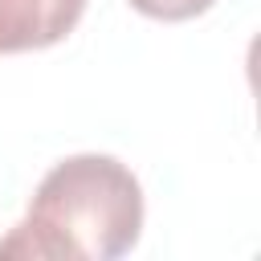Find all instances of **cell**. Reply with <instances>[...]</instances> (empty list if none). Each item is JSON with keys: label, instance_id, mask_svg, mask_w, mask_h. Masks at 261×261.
I'll return each mask as SVG.
<instances>
[{"label": "cell", "instance_id": "cell-2", "mask_svg": "<svg viewBox=\"0 0 261 261\" xmlns=\"http://www.w3.org/2000/svg\"><path fill=\"white\" fill-rule=\"evenodd\" d=\"M86 0H0V53L49 49L73 33Z\"/></svg>", "mask_w": 261, "mask_h": 261}, {"label": "cell", "instance_id": "cell-3", "mask_svg": "<svg viewBox=\"0 0 261 261\" xmlns=\"http://www.w3.org/2000/svg\"><path fill=\"white\" fill-rule=\"evenodd\" d=\"M212 4L216 0H130V8L151 20H192V16L208 12Z\"/></svg>", "mask_w": 261, "mask_h": 261}, {"label": "cell", "instance_id": "cell-1", "mask_svg": "<svg viewBox=\"0 0 261 261\" xmlns=\"http://www.w3.org/2000/svg\"><path fill=\"white\" fill-rule=\"evenodd\" d=\"M143 188L114 155H69L37 184L24 220L0 241V257L114 261L139 245Z\"/></svg>", "mask_w": 261, "mask_h": 261}]
</instances>
